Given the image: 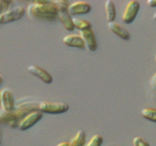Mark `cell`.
<instances>
[{
	"instance_id": "cell-1",
	"label": "cell",
	"mask_w": 156,
	"mask_h": 146,
	"mask_svg": "<svg viewBox=\"0 0 156 146\" xmlns=\"http://www.w3.org/2000/svg\"><path fill=\"white\" fill-rule=\"evenodd\" d=\"M39 110V103L33 101H26L16 107L13 111L0 110V122L3 125L11 127V128H18L21 121L30 112Z\"/></svg>"
},
{
	"instance_id": "cell-2",
	"label": "cell",
	"mask_w": 156,
	"mask_h": 146,
	"mask_svg": "<svg viewBox=\"0 0 156 146\" xmlns=\"http://www.w3.org/2000/svg\"><path fill=\"white\" fill-rule=\"evenodd\" d=\"M28 16L34 19L54 21L58 18V8L54 1L36 0L30 3L27 7Z\"/></svg>"
},
{
	"instance_id": "cell-3",
	"label": "cell",
	"mask_w": 156,
	"mask_h": 146,
	"mask_svg": "<svg viewBox=\"0 0 156 146\" xmlns=\"http://www.w3.org/2000/svg\"><path fill=\"white\" fill-rule=\"evenodd\" d=\"M68 109H69V105L66 102L49 101V100H44L39 102V110L42 113L61 114V113H65Z\"/></svg>"
},
{
	"instance_id": "cell-4",
	"label": "cell",
	"mask_w": 156,
	"mask_h": 146,
	"mask_svg": "<svg viewBox=\"0 0 156 146\" xmlns=\"http://www.w3.org/2000/svg\"><path fill=\"white\" fill-rule=\"evenodd\" d=\"M26 14V9L23 6H16L13 7L7 12L0 14V23L5 24L8 23L16 22L18 19H21L23 15Z\"/></svg>"
},
{
	"instance_id": "cell-5",
	"label": "cell",
	"mask_w": 156,
	"mask_h": 146,
	"mask_svg": "<svg viewBox=\"0 0 156 146\" xmlns=\"http://www.w3.org/2000/svg\"><path fill=\"white\" fill-rule=\"evenodd\" d=\"M140 8V4L136 0H131L128 2L124 10V13L122 15V21L125 23H131L135 21V19L138 15Z\"/></svg>"
},
{
	"instance_id": "cell-6",
	"label": "cell",
	"mask_w": 156,
	"mask_h": 146,
	"mask_svg": "<svg viewBox=\"0 0 156 146\" xmlns=\"http://www.w3.org/2000/svg\"><path fill=\"white\" fill-rule=\"evenodd\" d=\"M43 117V113L40 110L33 111L30 112L29 114H27L24 118L21 121V123L19 124L18 129L21 130H27V129L31 128L32 126H34L38 121H40Z\"/></svg>"
},
{
	"instance_id": "cell-7",
	"label": "cell",
	"mask_w": 156,
	"mask_h": 146,
	"mask_svg": "<svg viewBox=\"0 0 156 146\" xmlns=\"http://www.w3.org/2000/svg\"><path fill=\"white\" fill-rule=\"evenodd\" d=\"M0 99H1V109L5 111H13L16 109V105H15L14 96L13 92L10 89H3L0 94Z\"/></svg>"
},
{
	"instance_id": "cell-8",
	"label": "cell",
	"mask_w": 156,
	"mask_h": 146,
	"mask_svg": "<svg viewBox=\"0 0 156 146\" xmlns=\"http://www.w3.org/2000/svg\"><path fill=\"white\" fill-rule=\"evenodd\" d=\"M27 70L29 73H31L33 76H35V77L39 78L40 80H42L45 84H51L53 82L52 75L40 66L31 64V65L27 66Z\"/></svg>"
},
{
	"instance_id": "cell-9",
	"label": "cell",
	"mask_w": 156,
	"mask_h": 146,
	"mask_svg": "<svg viewBox=\"0 0 156 146\" xmlns=\"http://www.w3.org/2000/svg\"><path fill=\"white\" fill-rule=\"evenodd\" d=\"M92 10V7L90 3L86 1H75L70 4L68 12L72 16H76V15H85L90 13Z\"/></svg>"
},
{
	"instance_id": "cell-10",
	"label": "cell",
	"mask_w": 156,
	"mask_h": 146,
	"mask_svg": "<svg viewBox=\"0 0 156 146\" xmlns=\"http://www.w3.org/2000/svg\"><path fill=\"white\" fill-rule=\"evenodd\" d=\"M80 35L85 42L86 48L91 52H95L98 48V42L96 39L95 32L93 29H88V30L80 31Z\"/></svg>"
},
{
	"instance_id": "cell-11",
	"label": "cell",
	"mask_w": 156,
	"mask_h": 146,
	"mask_svg": "<svg viewBox=\"0 0 156 146\" xmlns=\"http://www.w3.org/2000/svg\"><path fill=\"white\" fill-rule=\"evenodd\" d=\"M62 42L68 47H73L77 49L86 48L85 42L83 40V38L81 37V35H77V34H68V35L63 37Z\"/></svg>"
},
{
	"instance_id": "cell-12",
	"label": "cell",
	"mask_w": 156,
	"mask_h": 146,
	"mask_svg": "<svg viewBox=\"0 0 156 146\" xmlns=\"http://www.w3.org/2000/svg\"><path fill=\"white\" fill-rule=\"evenodd\" d=\"M107 27H108V29L112 33H114L115 35H117L122 39H124V40H129L130 37H131L130 32L127 30L125 27L122 26L121 24L117 23L115 22L108 23H107Z\"/></svg>"
},
{
	"instance_id": "cell-13",
	"label": "cell",
	"mask_w": 156,
	"mask_h": 146,
	"mask_svg": "<svg viewBox=\"0 0 156 146\" xmlns=\"http://www.w3.org/2000/svg\"><path fill=\"white\" fill-rule=\"evenodd\" d=\"M58 19L61 21L63 27H65L66 30L72 31L73 29L75 28L74 23H73V19L71 18V15L69 14V12H68V11H66V12H58Z\"/></svg>"
},
{
	"instance_id": "cell-14",
	"label": "cell",
	"mask_w": 156,
	"mask_h": 146,
	"mask_svg": "<svg viewBox=\"0 0 156 146\" xmlns=\"http://www.w3.org/2000/svg\"><path fill=\"white\" fill-rule=\"evenodd\" d=\"M105 15H106V21L108 23H113L115 17H116V10H115V5L112 0H106L105 5Z\"/></svg>"
},
{
	"instance_id": "cell-15",
	"label": "cell",
	"mask_w": 156,
	"mask_h": 146,
	"mask_svg": "<svg viewBox=\"0 0 156 146\" xmlns=\"http://www.w3.org/2000/svg\"><path fill=\"white\" fill-rule=\"evenodd\" d=\"M70 146H85L86 145V134L84 130H78L69 141Z\"/></svg>"
},
{
	"instance_id": "cell-16",
	"label": "cell",
	"mask_w": 156,
	"mask_h": 146,
	"mask_svg": "<svg viewBox=\"0 0 156 146\" xmlns=\"http://www.w3.org/2000/svg\"><path fill=\"white\" fill-rule=\"evenodd\" d=\"M73 23H74L75 28L79 29L80 31L88 30V29H92L91 23L86 21V19H73Z\"/></svg>"
},
{
	"instance_id": "cell-17",
	"label": "cell",
	"mask_w": 156,
	"mask_h": 146,
	"mask_svg": "<svg viewBox=\"0 0 156 146\" xmlns=\"http://www.w3.org/2000/svg\"><path fill=\"white\" fill-rule=\"evenodd\" d=\"M141 115L146 120L156 123V108L153 107H147V108H144L141 110Z\"/></svg>"
},
{
	"instance_id": "cell-18",
	"label": "cell",
	"mask_w": 156,
	"mask_h": 146,
	"mask_svg": "<svg viewBox=\"0 0 156 146\" xmlns=\"http://www.w3.org/2000/svg\"><path fill=\"white\" fill-rule=\"evenodd\" d=\"M102 142H104V137L101 134H95L92 136L85 146H101Z\"/></svg>"
},
{
	"instance_id": "cell-19",
	"label": "cell",
	"mask_w": 156,
	"mask_h": 146,
	"mask_svg": "<svg viewBox=\"0 0 156 146\" xmlns=\"http://www.w3.org/2000/svg\"><path fill=\"white\" fill-rule=\"evenodd\" d=\"M54 3L56 4L58 12H66L70 6V3L67 0H56V1H54Z\"/></svg>"
},
{
	"instance_id": "cell-20",
	"label": "cell",
	"mask_w": 156,
	"mask_h": 146,
	"mask_svg": "<svg viewBox=\"0 0 156 146\" xmlns=\"http://www.w3.org/2000/svg\"><path fill=\"white\" fill-rule=\"evenodd\" d=\"M12 4H13V1H10V0L9 1L8 0H1V1H0V11H1V14L10 10V7L12 6Z\"/></svg>"
},
{
	"instance_id": "cell-21",
	"label": "cell",
	"mask_w": 156,
	"mask_h": 146,
	"mask_svg": "<svg viewBox=\"0 0 156 146\" xmlns=\"http://www.w3.org/2000/svg\"><path fill=\"white\" fill-rule=\"evenodd\" d=\"M133 144L134 146H150L147 141L141 138L140 136H136L133 139Z\"/></svg>"
},
{
	"instance_id": "cell-22",
	"label": "cell",
	"mask_w": 156,
	"mask_h": 146,
	"mask_svg": "<svg viewBox=\"0 0 156 146\" xmlns=\"http://www.w3.org/2000/svg\"><path fill=\"white\" fill-rule=\"evenodd\" d=\"M150 85L153 89H156V73L153 75L152 79H151V81H150Z\"/></svg>"
},
{
	"instance_id": "cell-23",
	"label": "cell",
	"mask_w": 156,
	"mask_h": 146,
	"mask_svg": "<svg viewBox=\"0 0 156 146\" xmlns=\"http://www.w3.org/2000/svg\"><path fill=\"white\" fill-rule=\"evenodd\" d=\"M146 3L149 7H156V0H147Z\"/></svg>"
},
{
	"instance_id": "cell-24",
	"label": "cell",
	"mask_w": 156,
	"mask_h": 146,
	"mask_svg": "<svg viewBox=\"0 0 156 146\" xmlns=\"http://www.w3.org/2000/svg\"><path fill=\"white\" fill-rule=\"evenodd\" d=\"M57 146H70L69 141H63V142H60Z\"/></svg>"
},
{
	"instance_id": "cell-25",
	"label": "cell",
	"mask_w": 156,
	"mask_h": 146,
	"mask_svg": "<svg viewBox=\"0 0 156 146\" xmlns=\"http://www.w3.org/2000/svg\"><path fill=\"white\" fill-rule=\"evenodd\" d=\"M153 19H154V21H156V13L153 15Z\"/></svg>"
},
{
	"instance_id": "cell-26",
	"label": "cell",
	"mask_w": 156,
	"mask_h": 146,
	"mask_svg": "<svg viewBox=\"0 0 156 146\" xmlns=\"http://www.w3.org/2000/svg\"><path fill=\"white\" fill-rule=\"evenodd\" d=\"M155 61H156V55H155Z\"/></svg>"
}]
</instances>
